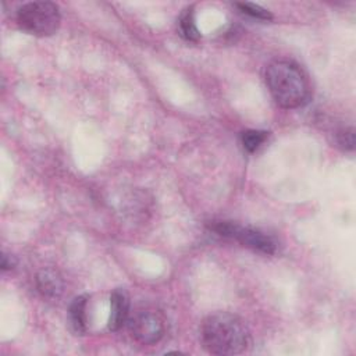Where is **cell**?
I'll list each match as a JSON object with an SVG mask.
<instances>
[{"label": "cell", "mask_w": 356, "mask_h": 356, "mask_svg": "<svg viewBox=\"0 0 356 356\" xmlns=\"http://www.w3.org/2000/svg\"><path fill=\"white\" fill-rule=\"evenodd\" d=\"M202 341L210 353L229 356L242 353L250 342V335L238 316L218 312L203 321Z\"/></svg>", "instance_id": "obj_1"}, {"label": "cell", "mask_w": 356, "mask_h": 356, "mask_svg": "<svg viewBox=\"0 0 356 356\" xmlns=\"http://www.w3.org/2000/svg\"><path fill=\"white\" fill-rule=\"evenodd\" d=\"M266 83L275 100L284 108H296L307 103L310 85L303 70L288 60H275L266 70Z\"/></svg>", "instance_id": "obj_2"}, {"label": "cell", "mask_w": 356, "mask_h": 356, "mask_svg": "<svg viewBox=\"0 0 356 356\" xmlns=\"http://www.w3.org/2000/svg\"><path fill=\"white\" fill-rule=\"evenodd\" d=\"M60 21V10L50 1L26 3L17 13L18 25L25 32L35 36L53 35L57 31Z\"/></svg>", "instance_id": "obj_3"}, {"label": "cell", "mask_w": 356, "mask_h": 356, "mask_svg": "<svg viewBox=\"0 0 356 356\" xmlns=\"http://www.w3.org/2000/svg\"><path fill=\"white\" fill-rule=\"evenodd\" d=\"M211 229L221 236L236 239L242 245L263 254H273L277 248L274 239L264 232L249 227H241L229 221H218L211 225Z\"/></svg>", "instance_id": "obj_4"}, {"label": "cell", "mask_w": 356, "mask_h": 356, "mask_svg": "<svg viewBox=\"0 0 356 356\" xmlns=\"http://www.w3.org/2000/svg\"><path fill=\"white\" fill-rule=\"evenodd\" d=\"M128 327L131 335L142 345H153L159 342L164 334V318L150 307H142L128 316Z\"/></svg>", "instance_id": "obj_5"}, {"label": "cell", "mask_w": 356, "mask_h": 356, "mask_svg": "<svg viewBox=\"0 0 356 356\" xmlns=\"http://www.w3.org/2000/svg\"><path fill=\"white\" fill-rule=\"evenodd\" d=\"M129 316V298L128 293L118 288L111 293L110 298V318L108 328L111 331H117L122 327V324L128 320Z\"/></svg>", "instance_id": "obj_6"}, {"label": "cell", "mask_w": 356, "mask_h": 356, "mask_svg": "<svg viewBox=\"0 0 356 356\" xmlns=\"http://www.w3.org/2000/svg\"><path fill=\"white\" fill-rule=\"evenodd\" d=\"M36 285L39 292L49 299H57L64 288L60 274L51 268H44L36 275Z\"/></svg>", "instance_id": "obj_7"}, {"label": "cell", "mask_w": 356, "mask_h": 356, "mask_svg": "<svg viewBox=\"0 0 356 356\" xmlns=\"http://www.w3.org/2000/svg\"><path fill=\"white\" fill-rule=\"evenodd\" d=\"M86 305L88 296H78L70 307V323L72 330L82 335L86 331Z\"/></svg>", "instance_id": "obj_8"}, {"label": "cell", "mask_w": 356, "mask_h": 356, "mask_svg": "<svg viewBox=\"0 0 356 356\" xmlns=\"http://www.w3.org/2000/svg\"><path fill=\"white\" fill-rule=\"evenodd\" d=\"M192 11H193L192 8H186L185 13L181 15V18H179V31H181V35L185 39L197 40L200 38V33L196 28Z\"/></svg>", "instance_id": "obj_9"}, {"label": "cell", "mask_w": 356, "mask_h": 356, "mask_svg": "<svg viewBox=\"0 0 356 356\" xmlns=\"http://www.w3.org/2000/svg\"><path fill=\"white\" fill-rule=\"evenodd\" d=\"M267 132L264 131H246L242 134V145L248 152H254L266 140Z\"/></svg>", "instance_id": "obj_10"}, {"label": "cell", "mask_w": 356, "mask_h": 356, "mask_svg": "<svg viewBox=\"0 0 356 356\" xmlns=\"http://www.w3.org/2000/svg\"><path fill=\"white\" fill-rule=\"evenodd\" d=\"M238 7L242 10V13H245L253 18H257V19L267 21V19L273 18V15L268 10H266L257 4H253V3H239Z\"/></svg>", "instance_id": "obj_11"}, {"label": "cell", "mask_w": 356, "mask_h": 356, "mask_svg": "<svg viewBox=\"0 0 356 356\" xmlns=\"http://www.w3.org/2000/svg\"><path fill=\"white\" fill-rule=\"evenodd\" d=\"M337 139H338V143L346 149V150H352L353 146H355V131L353 128H345V129H341L337 135Z\"/></svg>", "instance_id": "obj_12"}, {"label": "cell", "mask_w": 356, "mask_h": 356, "mask_svg": "<svg viewBox=\"0 0 356 356\" xmlns=\"http://www.w3.org/2000/svg\"><path fill=\"white\" fill-rule=\"evenodd\" d=\"M14 264H15V260H14L11 256H8V254H6V253L1 256V268H3V270L13 268Z\"/></svg>", "instance_id": "obj_13"}]
</instances>
